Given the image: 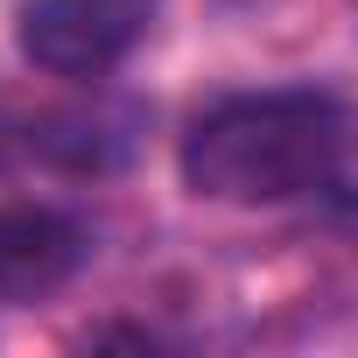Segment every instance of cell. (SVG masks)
Wrapping results in <instances>:
<instances>
[{
  "mask_svg": "<svg viewBox=\"0 0 358 358\" xmlns=\"http://www.w3.org/2000/svg\"><path fill=\"white\" fill-rule=\"evenodd\" d=\"M183 183L211 204L323 197L358 211V106L330 92H239L190 120L176 148Z\"/></svg>",
  "mask_w": 358,
  "mask_h": 358,
  "instance_id": "obj_1",
  "label": "cell"
},
{
  "mask_svg": "<svg viewBox=\"0 0 358 358\" xmlns=\"http://www.w3.org/2000/svg\"><path fill=\"white\" fill-rule=\"evenodd\" d=\"M148 0H22L15 50L50 78H106L141 43Z\"/></svg>",
  "mask_w": 358,
  "mask_h": 358,
  "instance_id": "obj_2",
  "label": "cell"
},
{
  "mask_svg": "<svg viewBox=\"0 0 358 358\" xmlns=\"http://www.w3.org/2000/svg\"><path fill=\"white\" fill-rule=\"evenodd\" d=\"M85 253H92V239L78 218H64L50 204H8L0 211V309L64 288L85 267Z\"/></svg>",
  "mask_w": 358,
  "mask_h": 358,
  "instance_id": "obj_3",
  "label": "cell"
}]
</instances>
